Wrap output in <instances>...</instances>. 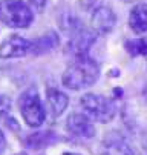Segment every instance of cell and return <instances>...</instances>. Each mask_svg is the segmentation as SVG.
I'll return each instance as SVG.
<instances>
[{
	"mask_svg": "<svg viewBox=\"0 0 147 155\" xmlns=\"http://www.w3.org/2000/svg\"><path fill=\"white\" fill-rule=\"evenodd\" d=\"M6 147V138H5V134L0 130V153H2Z\"/></svg>",
	"mask_w": 147,
	"mask_h": 155,
	"instance_id": "obj_18",
	"label": "cell"
},
{
	"mask_svg": "<svg viewBox=\"0 0 147 155\" xmlns=\"http://www.w3.org/2000/svg\"><path fill=\"white\" fill-rule=\"evenodd\" d=\"M91 25L97 34L106 35L109 34L117 25V15L107 6H98L94 9L91 17Z\"/></svg>",
	"mask_w": 147,
	"mask_h": 155,
	"instance_id": "obj_8",
	"label": "cell"
},
{
	"mask_svg": "<svg viewBox=\"0 0 147 155\" xmlns=\"http://www.w3.org/2000/svg\"><path fill=\"white\" fill-rule=\"evenodd\" d=\"M95 34H92L89 29H86L85 26H81L78 31H75L74 34H71V40L68 43V51L77 58V57H83L88 55L91 46L95 41Z\"/></svg>",
	"mask_w": 147,
	"mask_h": 155,
	"instance_id": "obj_5",
	"label": "cell"
},
{
	"mask_svg": "<svg viewBox=\"0 0 147 155\" xmlns=\"http://www.w3.org/2000/svg\"><path fill=\"white\" fill-rule=\"evenodd\" d=\"M129 26L135 34L147 32V3H138L129 14Z\"/></svg>",
	"mask_w": 147,
	"mask_h": 155,
	"instance_id": "obj_11",
	"label": "cell"
},
{
	"mask_svg": "<svg viewBox=\"0 0 147 155\" xmlns=\"http://www.w3.org/2000/svg\"><path fill=\"white\" fill-rule=\"evenodd\" d=\"M100 75V66L98 63L91 58L89 55L77 57L72 64H69L65 74L61 77V81L68 89L80 91L92 86Z\"/></svg>",
	"mask_w": 147,
	"mask_h": 155,
	"instance_id": "obj_1",
	"label": "cell"
},
{
	"mask_svg": "<svg viewBox=\"0 0 147 155\" xmlns=\"http://www.w3.org/2000/svg\"><path fill=\"white\" fill-rule=\"evenodd\" d=\"M15 155H28V153H25V152H18V153H15Z\"/></svg>",
	"mask_w": 147,
	"mask_h": 155,
	"instance_id": "obj_21",
	"label": "cell"
},
{
	"mask_svg": "<svg viewBox=\"0 0 147 155\" xmlns=\"http://www.w3.org/2000/svg\"><path fill=\"white\" fill-rule=\"evenodd\" d=\"M61 138L52 130H41V132H34L29 137H26V146L29 149H40V147H46L51 146Z\"/></svg>",
	"mask_w": 147,
	"mask_h": 155,
	"instance_id": "obj_12",
	"label": "cell"
},
{
	"mask_svg": "<svg viewBox=\"0 0 147 155\" xmlns=\"http://www.w3.org/2000/svg\"><path fill=\"white\" fill-rule=\"evenodd\" d=\"M28 2H29V5H31L34 9H37L38 12H41V11L46 8V5H48L49 0H28Z\"/></svg>",
	"mask_w": 147,
	"mask_h": 155,
	"instance_id": "obj_17",
	"label": "cell"
},
{
	"mask_svg": "<svg viewBox=\"0 0 147 155\" xmlns=\"http://www.w3.org/2000/svg\"><path fill=\"white\" fill-rule=\"evenodd\" d=\"M9 107H11V100H9V97L0 94V115L5 114Z\"/></svg>",
	"mask_w": 147,
	"mask_h": 155,
	"instance_id": "obj_16",
	"label": "cell"
},
{
	"mask_svg": "<svg viewBox=\"0 0 147 155\" xmlns=\"http://www.w3.org/2000/svg\"><path fill=\"white\" fill-rule=\"evenodd\" d=\"M124 2H133V0H124Z\"/></svg>",
	"mask_w": 147,
	"mask_h": 155,
	"instance_id": "obj_22",
	"label": "cell"
},
{
	"mask_svg": "<svg viewBox=\"0 0 147 155\" xmlns=\"http://www.w3.org/2000/svg\"><path fill=\"white\" fill-rule=\"evenodd\" d=\"M144 95L147 97V84H145V87H144Z\"/></svg>",
	"mask_w": 147,
	"mask_h": 155,
	"instance_id": "obj_20",
	"label": "cell"
},
{
	"mask_svg": "<svg viewBox=\"0 0 147 155\" xmlns=\"http://www.w3.org/2000/svg\"><path fill=\"white\" fill-rule=\"evenodd\" d=\"M32 43L20 35H9L5 38L0 45V58H15V57H23L31 51Z\"/></svg>",
	"mask_w": 147,
	"mask_h": 155,
	"instance_id": "obj_7",
	"label": "cell"
},
{
	"mask_svg": "<svg viewBox=\"0 0 147 155\" xmlns=\"http://www.w3.org/2000/svg\"><path fill=\"white\" fill-rule=\"evenodd\" d=\"M18 109L25 123L29 127H40L46 118V110L43 107L38 92L35 89H28L18 97Z\"/></svg>",
	"mask_w": 147,
	"mask_h": 155,
	"instance_id": "obj_4",
	"label": "cell"
},
{
	"mask_svg": "<svg viewBox=\"0 0 147 155\" xmlns=\"http://www.w3.org/2000/svg\"><path fill=\"white\" fill-rule=\"evenodd\" d=\"M46 101H48L51 117L57 118L66 110L69 98H68L66 94H63L61 91H58L57 87H48L46 89Z\"/></svg>",
	"mask_w": 147,
	"mask_h": 155,
	"instance_id": "obj_10",
	"label": "cell"
},
{
	"mask_svg": "<svg viewBox=\"0 0 147 155\" xmlns=\"http://www.w3.org/2000/svg\"><path fill=\"white\" fill-rule=\"evenodd\" d=\"M63 155H80V153H74V152H65Z\"/></svg>",
	"mask_w": 147,
	"mask_h": 155,
	"instance_id": "obj_19",
	"label": "cell"
},
{
	"mask_svg": "<svg viewBox=\"0 0 147 155\" xmlns=\"http://www.w3.org/2000/svg\"><path fill=\"white\" fill-rule=\"evenodd\" d=\"M66 129L74 137L78 138H94L95 137V126L85 114H71L66 120Z\"/></svg>",
	"mask_w": 147,
	"mask_h": 155,
	"instance_id": "obj_6",
	"label": "cell"
},
{
	"mask_svg": "<svg viewBox=\"0 0 147 155\" xmlns=\"http://www.w3.org/2000/svg\"><path fill=\"white\" fill-rule=\"evenodd\" d=\"M100 5V0H80V6L85 9V11H91L98 8Z\"/></svg>",
	"mask_w": 147,
	"mask_h": 155,
	"instance_id": "obj_15",
	"label": "cell"
},
{
	"mask_svg": "<svg viewBox=\"0 0 147 155\" xmlns=\"http://www.w3.org/2000/svg\"><path fill=\"white\" fill-rule=\"evenodd\" d=\"M124 48L132 57L138 55H145L147 54V40L144 38H132V40H126Z\"/></svg>",
	"mask_w": 147,
	"mask_h": 155,
	"instance_id": "obj_14",
	"label": "cell"
},
{
	"mask_svg": "<svg viewBox=\"0 0 147 155\" xmlns=\"http://www.w3.org/2000/svg\"><path fill=\"white\" fill-rule=\"evenodd\" d=\"M98 155H133V150L118 134L106 135L98 147Z\"/></svg>",
	"mask_w": 147,
	"mask_h": 155,
	"instance_id": "obj_9",
	"label": "cell"
},
{
	"mask_svg": "<svg viewBox=\"0 0 147 155\" xmlns=\"http://www.w3.org/2000/svg\"><path fill=\"white\" fill-rule=\"evenodd\" d=\"M34 14L23 0H0V21L15 29L29 28Z\"/></svg>",
	"mask_w": 147,
	"mask_h": 155,
	"instance_id": "obj_2",
	"label": "cell"
},
{
	"mask_svg": "<svg viewBox=\"0 0 147 155\" xmlns=\"http://www.w3.org/2000/svg\"><path fill=\"white\" fill-rule=\"evenodd\" d=\"M58 35L55 32H48L45 35H41L40 38H37L32 45H31V52L32 54H45V52H49L52 49H55L58 46Z\"/></svg>",
	"mask_w": 147,
	"mask_h": 155,
	"instance_id": "obj_13",
	"label": "cell"
},
{
	"mask_svg": "<svg viewBox=\"0 0 147 155\" xmlns=\"http://www.w3.org/2000/svg\"><path fill=\"white\" fill-rule=\"evenodd\" d=\"M80 104L86 115L98 123H109L117 115V106L115 103L98 94H85L80 98Z\"/></svg>",
	"mask_w": 147,
	"mask_h": 155,
	"instance_id": "obj_3",
	"label": "cell"
}]
</instances>
